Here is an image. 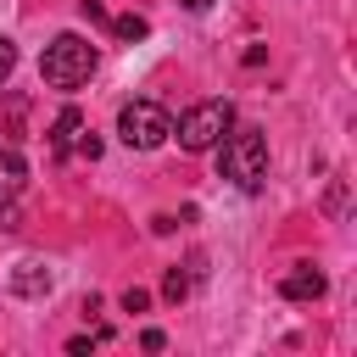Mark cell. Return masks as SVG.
<instances>
[{
	"instance_id": "6da1fadb",
	"label": "cell",
	"mask_w": 357,
	"mask_h": 357,
	"mask_svg": "<svg viewBox=\"0 0 357 357\" xmlns=\"http://www.w3.org/2000/svg\"><path fill=\"white\" fill-rule=\"evenodd\" d=\"M39 73H45L50 89H78V84H89V73H95V45H89L84 33H56V39L45 45V56H39Z\"/></svg>"
},
{
	"instance_id": "7a4b0ae2",
	"label": "cell",
	"mask_w": 357,
	"mask_h": 357,
	"mask_svg": "<svg viewBox=\"0 0 357 357\" xmlns=\"http://www.w3.org/2000/svg\"><path fill=\"white\" fill-rule=\"evenodd\" d=\"M223 178H234L240 190H262V178H268V139L257 128H234L223 139Z\"/></svg>"
},
{
	"instance_id": "3957f363",
	"label": "cell",
	"mask_w": 357,
	"mask_h": 357,
	"mask_svg": "<svg viewBox=\"0 0 357 357\" xmlns=\"http://www.w3.org/2000/svg\"><path fill=\"white\" fill-rule=\"evenodd\" d=\"M167 134H173V117H167V106H156V100H128V106L117 112V139L134 145V151H156Z\"/></svg>"
},
{
	"instance_id": "277c9868",
	"label": "cell",
	"mask_w": 357,
	"mask_h": 357,
	"mask_svg": "<svg viewBox=\"0 0 357 357\" xmlns=\"http://www.w3.org/2000/svg\"><path fill=\"white\" fill-rule=\"evenodd\" d=\"M229 128H234V106H229V100H201V106H190V112L178 117L173 134H178L184 151H212Z\"/></svg>"
},
{
	"instance_id": "5b68a950",
	"label": "cell",
	"mask_w": 357,
	"mask_h": 357,
	"mask_svg": "<svg viewBox=\"0 0 357 357\" xmlns=\"http://www.w3.org/2000/svg\"><path fill=\"white\" fill-rule=\"evenodd\" d=\"M22 178H28V167H22L17 145L0 139V223H6V229H17V195H22Z\"/></svg>"
},
{
	"instance_id": "8992f818",
	"label": "cell",
	"mask_w": 357,
	"mask_h": 357,
	"mask_svg": "<svg viewBox=\"0 0 357 357\" xmlns=\"http://www.w3.org/2000/svg\"><path fill=\"white\" fill-rule=\"evenodd\" d=\"M324 284H329V279H324L312 262H296V268L279 279V296H284V301H318V296H324Z\"/></svg>"
},
{
	"instance_id": "52a82bcc",
	"label": "cell",
	"mask_w": 357,
	"mask_h": 357,
	"mask_svg": "<svg viewBox=\"0 0 357 357\" xmlns=\"http://www.w3.org/2000/svg\"><path fill=\"white\" fill-rule=\"evenodd\" d=\"M78 139H84V112H78V106H67V112L50 123V145H56V156H73V151H78Z\"/></svg>"
},
{
	"instance_id": "ba28073f",
	"label": "cell",
	"mask_w": 357,
	"mask_h": 357,
	"mask_svg": "<svg viewBox=\"0 0 357 357\" xmlns=\"http://www.w3.org/2000/svg\"><path fill=\"white\" fill-rule=\"evenodd\" d=\"M11 290H17V296H45V290H50V268L33 262V257L17 262V268H11Z\"/></svg>"
},
{
	"instance_id": "9c48e42d",
	"label": "cell",
	"mask_w": 357,
	"mask_h": 357,
	"mask_svg": "<svg viewBox=\"0 0 357 357\" xmlns=\"http://www.w3.org/2000/svg\"><path fill=\"white\" fill-rule=\"evenodd\" d=\"M106 28H112L123 45H134V39H145V33H151V22H145V17H134V11H128V17H112Z\"/></svg>"
},
{
	"instance_id": "30bf717a",
	"label": "cell",
	"mask_w": 357,
	"mask_h": 357,
	"mask_svg": "<svg viewBox=\"0 0 357 357\" xmlns=\"http://www.w3.org/2000/svg\"><path fill=\"white\" fill-rule=\"evenodd\" d=\"M162 290H167V301H184V296H190V273L167 268V284H162Z\"/></svg>"
},
{
	"instance_id": "8fae6325",
	"label": "cell",
	"mask_w": 357,
	"mask_h": 357,
	"mask_svg": "<svg viewBox=\"0 0 357 357\" xmlns=\"http://www.w3.org/2000/svg\"><path fill=\"white\" fill-rule=\"evenodd\" d=\"M145 307H151V296H145L139 284H128V290H123V312H145Z\"/></svg>"
},
{
	"instance_id": "7c38bea8",
	"label": "cell",
	"mask_w": 357,
	"mask_h": 357,
	"mask_svg": "<svg viewBox=\"0 0 357 357\" xmlns=\"http://www.w3.org/2000/svg\"><path fill=\"white\" fill-rule=\"evenodd\" d=\"M11 67H17V45H11L6 33H0V84L11 78Z\"/></svg>"
},
{
	"instance_id": "4fadbf2b",
	"label": "cell",
	"mask_w": 357,
	"mask_h": 357,
	"mask_svg": "<svg viewBox=\"0 0 357 357\" xmlns=\"http://www.w3.org/2000/svg\"><path fill=\"white\" fill-rule=\"evenodd\" d=\"M78 11H84V17H89V22H100V28H106V22H112V17H106V6H100V0H84V6H78Z\"/></svg>"
},
{
	"instance_id": "5bb4252c",
	"label": "cell",
	"mask_w": 357,
	"mask_h": 357,
	"mask_svg": "<svg viewBox=\"0 0 357 357\" xmlns=\"http://www.w3.org/2000/svg\"><path fill=\"white\" fill-rule=\"evenodd\" d=\"M139 346H145V351H162V346H167V335H162V329H145V335H139Z\"/></svg>"
},
{
	"instance_id": "9a60e30c",
	"label": "cell",
	"mask_w": 357,
	"mask_h": 357,
	"mask_svg": "<svg viewBox=\"0 0 357 357\" xmlns=\"http://www.w3.org/2000/svg\"><path fill=\"white\" fill-rule=\"evenodd\" d=\"M206 6H212V0H184V11H206Z\"/></svg>"
}]
</instances>
